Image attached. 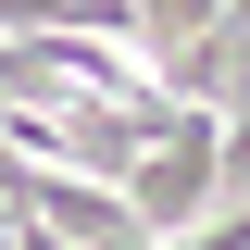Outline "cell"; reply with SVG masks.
<instances>
[{
  "instance_id": "obj_1",
  "label": "cell",
  "mask_w": 250,
  "mask_h": 250,
  "mask_svg": "<svg viewBox=\"0 0 250 250\" xmlns=\"http://www.w3.org/2000/svg\"><path fill=\"white\" fill-rule=\"evenodd\" d=\"M213 188H225V125H213V113H188L175 138H150V150L125 163V200H138V238H188V225L213 213Z\"/></svg>"
},
{
  "instance_id": "obj_2",
  "label": "cell",
  "mask_w": 250,
  "mask_h": 250,
  "mask_svg": "<svg viewBox=\"0 0 250 250\" xmlns=\"http://www.w3.org/2000/svg\"><path fill=\"white\" fill-rule=\"evenodd\" d=\"M213 25H225V0H138V50H188Z\"/></svg>"
},
{
  "instance_id": "obj_3",
  "label": "cell",
  "mask_w": 250,
  "mask_h": 250,
  "mask_svg": "<svg viewBox=\"0 0 250 250\" xmlns=\"http://www.w3.org/2000/svg\"><path fill=\"white\" fill-rule=\"evenodd\" d=\"M138 250H188V238H138Z\"/></svg>"
}]
</instances>
